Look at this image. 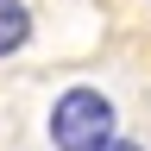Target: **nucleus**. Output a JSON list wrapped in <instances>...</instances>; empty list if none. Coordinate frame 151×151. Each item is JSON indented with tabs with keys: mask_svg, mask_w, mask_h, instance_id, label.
Returning a JSON list of instances; mask_svg holds the SVG:
<instances>
[{
	"mask_svg": "<svg viewBox=\"0 0 151 151\" xmlns=\"http://www.w3.org/2000/svg\"><path fill=\"white\" fill-rule=\"evenodd\" d=\"M101 151H145L139 139H113V145H101Z\"/></svg>",
	"mask_w": 151,
	"mask_h": 151,
	"instance_id": "nucleus-3",
	"label": "nucleus"
},
{
	"mask_svg": "<svg viewBox=\"0 0 151 151\" xmlns=\"http://www.w3.org/2000/svg\"><path fill=\"white\" fill-rule=\"evenodd\" d=\"M145 19H151V0H145Z\"/></svg>",
	"mask_w": 151,
	"mask_h": 151,
	"instance_id": "nucleus-4",
	"label": "nucleus"
},
{
	"mask_svg": "<svg viewBox=\"0 0 151 151\" xmlns=\"http://www.w3.org/2000/svg\"><path fill=\"white\" fill-rule=\"evenodd\" d=\"M25 38H32V6L25 0H0V57L25 50Z\"/></svg>",
	"mask_w": 151,
	"mask_h": 151,
	"instance_id": "nucleus-2",
	"label": "nucleus"
},
{
	"mask_svg": "<svg viewBox=\"0 0 151 151\" xmlns=\"http://www.w3.org/2000/svg\"><path fill=\"white\" fill-rule=\"evenodd\" d=\"M44 132H50L57 151H101V145L120 139V107H113V94H101L94 82H76V88H63L50 101Z\"/></svg>",
	"mask_w": 151,
	"mask_h": 151,
	"instance_id": "nucleus-1",
	"label": "nucleus"
}]
</instances>
